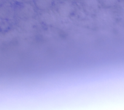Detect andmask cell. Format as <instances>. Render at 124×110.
I'll return each mask as SVG.
<instances>
[{
  "instance_id": "obj_1",
  "label": "cell",
  "mask_w": 124,
  "mask_h": 110,
  "mask_svg": "<svg viewBox=\"0 0 124 110\" xmlns=\"http://www.w3.org/2000/svg\"><path fill=\"white\" fill-rule=\"evenodd\" d=\"M96 19L101 26H107L112 24L114 21V15L109 8L102 7L96 13Z\"/></svg>"
},
{
  "instance_id": "obj_2",
  "label": "cell",
  "mask_w": 124,
  "mask_h": 110,
  "mask_svg": "<svg viewBox=\"0 0 124 110\" xmlns=\"http://www.w3.org/2000/svg\"><path fill=\"white\" fill-rule=\"evenodd\" d=\"M15 12L18 17L22 19H29L35 16L34 7L31 3L18 4L15 8Z\"/></svg>"
},
{
  "instance_id": "obj_3",
  "label": "cell",
  "mask_w": 124,
  "mask_h": 110,
  "mask_svg": "<svg viewBox=\"0 0 124 110\" xmlns=\"http://www.w3.org/2000/svg\"><path fill=\"white\" fill-rule=\"evenodd\" d=\"M58 3L57 11L61 16L69 17L72 15L74 11V6L71 0H63Z\"/></svg>"
},
{
  "instance_id": "obj_4",
  "label": "cell",
  "mask_w": 124,
  "mask_h": 110,
  "mask_svg": "<svg viewBox=\"0 0 124 110\" xmlns=\"http://www.w3.org/2000/svg\"><path fill=\"white\" fill-rule=\"evenodd\" d=\"M15 14V8L10 3H6L0 6V18L3 19H10Z\"/></svg>"
},
{
  "instance_id": "obj_5",
  "label": "cell",
  "mask_w": 124,
  "mask_h": 110,
  "mask_svg": "<svg viewBox=\"0 0 124 110\" xmlns=\"http://www.w3.org/2000/svg\"><path fill=\"white\" fill-rule=\"evenodd\" d=\"M82 3L84 10L89 13H96L100 9L99 0H83Z\"/></svg>"
},
{
  "instance_id": "obj_6",
  "label": "cell",
  "mask_w": 124,
  "mask_h": 110,
  "mask_svg": "<svg viewBox=\"0 0 124 110\" xmlns=\"http://www.w3.org/2000/svg\"><path fill=\"white\" fill-rule=\"evenodd\" d=\"M34 6L40 11H47L52 7L54 0H33Z\"/></svg>"
},
{
  "instance_id": "obj_7",
  "label": "cell",
  "mask_w": 124,
  "mask_h": 110,
  "mask_svg": "<svg viewBox=\"0 0 124 110\" xmlns=\"http://www.w3.org/2000/svg\"><path fill=\"white\" fill-rule=\"evenodd\" d=\"M41 20L46 25L52 26L56 22V18L54 14L49 12H45L40 16Z\"/></svg>"
},
{
  "instance_id": "obj_8",
  "label": "cell",
  "mask_w": 124,
  "mask_h": 110,
  "mask_svg": "<svg viewBox=\"0 0 124 110\" xmlns=\"http://www.w3.org/2000/svg\"><path fill=\"white\" fill-rule=\"evenodd\" d=\"M99 1L100 4L103 7L111 9L118 4L119 0H99Z\"/></svg>"
},
{
  "instance_id": "obj_9",
  "label": "cell",
  "mask_w": 124,
  "mask_h": 110,
  "mask_svg": "<svg viewBox=\"0 0 124 110\" xmlns=\"http://www.w3.org/2000/svg\"><path fill=\"white\" fill-rule=\"evenodd\" d=\"M14 1L17 4H22V3H31L33 0H14Z\"/></svg>"
},
{
  "instance_id": "obj_10",
  "label": "cell",
  "mask_w": 124,
  "mask_h": 110,
  "mask_svg": "<svg viewBox=\"0 0 124 110\" xmlns=\"http://www.w3.org/2000/svg\"><path fill=\"white\" fill-rule=\"evenodd\" d=\"M7 2H8V0H0V6H1Z\"/></svg>"
},
{
  "instance_id": "obj_11",
  "label": "cell",
  "mask_w": 124,
  "mask_h": 110,
  "mask_svg": "<svg viewBox=\"0 0 124 110\" xmlns=\"http://www.w3.org/2000/svg\"><path fill=\"white\" fill-rule=\"evenodd\" d=\"M73 2H82L83 0H71Z\"/></svg>"
},
{
  "instance_id": "obj_12",
  "label": "cell",
  "mask_w": 124,
  "mask_h": 110,
  "mask_svg": "<svg viewBox=\"0 0 124 110\" xmlns=\"http://www.w3.org/2000/svg\"><path fill=\"white\" fill-rule=\"evenodd\" d=\"M63 1V0H54V1H56V2H60V1Z\"/></svg>"
},
{
  "instance_id": "obj_13",
  "label": "cell",
  "mask_w": 124,
  "mask_h": 110,
  "mask_svg": "<svg viewBox=\"0 0 124 110\" xmlns=\"http://www.w3.org/2000/svg\"><path fill=\"white\" fill-rule=\"evenodd\" d=\"M123 4H124V3H123Z\"/></svg>"
}]
</instances>
